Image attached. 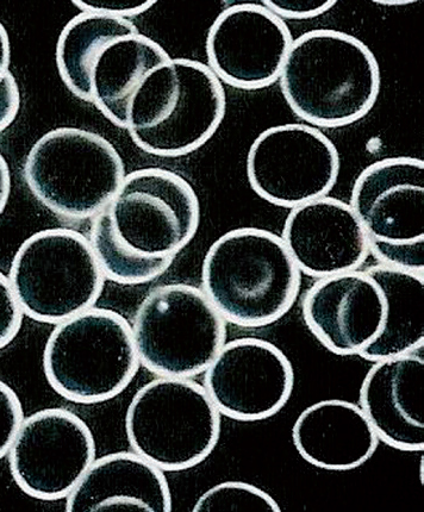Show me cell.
<instances>
[{
	"mask_svg": "<svg viewBox=\"0 0 424 512\" xmlns=\"http://www.w3.org/2000/svg\"><path fill=\"white\" fill-rule=\"evenodd\" d=\"M199 222L201 205L189 181L165 168H142L92 218L90 243L106 279L141 285L172 266Z\"/></svg>",
	"mask_w": 424,
	"mask_h": 512,
	"instance_id": "obj_1",
	"label": "cell"
},
{
	"mask_svg": "<svg viewBox=\"0 0 424 512\" xmlns=\"http://www.w3.org/2000/svg\"><path fill=\"white\" fill-rule=\"evenodd\" d=\"M279 83L293 114L311 127L333 129L370 114L382 76L363 41L344 31L317 29L293 40Z\"/></svg>",
	"mask_w": 424,
	"mask_h": 512,
	"instance_id": "obj_2",
	"label": "cell"
},
{
	"mask_svg": "<svg viewBox=\"0 0 424 512\" xmlns=\"http://www.w3.org/2000/svg\"><path fill=\"white\" fill-rule=\"evenodd\" d=\"M301 282L282 237L270 230H230L212 243L203 261V292L236 327L279 321L296 303Z\"/></svg>",
	"mask_w": 424,
	"mask_h": 512,
	"instance_id": "obj_3",
	"label": "cell"
},
{
	"mask_svg": "<svg viewBox=\"0 0 424 512\" xmlns=\"http://www.w3.org/2000/svg\"><path fill=\"white\" fill-rule=\"evenodd\" d=\"M226 111V91L207 65L172 58L142 81L130 102L126 129L143 152L178 158L203 147Z\"/></svg>",
	"mask_w": 424,
	"mask_h": 512,
	"instance_id": "obj_4",
	"label": "cell"
},
{
	"mask_svg": "<svg viewBox=\"0 0 424 512\" xmlns=\"http://www.w3.org/2000/svg\"><path fill=\"white\" fill-rule=\"evenodd\" d=\"M133 330L118 312L90 308L56 324L43 371L56 393L74 403L110 401L139 371Z\"/></svg>",
	"mask_w": 424,
	"mask_h": 512,
	"instance_id": "obj_5",
	"label": "cell"
},
{
	"mask_svg": "<svg viewBox=\"0 0 424 512\" xmlns=\"http://www.w3.org/2000/svg\"><path fill=\"white\" fill-rule=\"evenodd\" d=\"M126 178L117 149L93 131L62 127L31 147L24 180L33 196L55 216L85 221L101 212Z\"/></svg>",
	"mask_w": 424,
	"mask_h": 512,
	"instance_id": "obj_6",
	"label": "cell"
},
{
	"mask_svg": "<svg viewBox=\"0 0 424 512\" xmlns=\"http://www.w3.org/2000/svg\"><path fill=\"white\" fill-rule=\"evenodd\" d=\"M126 432L140 457L164 472L185 471L214 452L221 414L201 384L161 377L136 392L127 410Z\"/></svg>",
	"mask_w": 424,
	"mask_h": 512,
	"instance_id": "obj_7",
	"label": "cell"
},
{
	"mask_svg": "<svg viewBox=\"0 0 424 512\" xmlns=\"http://www.w3.org/2000/svg\"><path fill=\"white\" fill-rule=\"evenodd\" d=\"M133 336L140 364L165 378L207 371L227 340V322L198 287H155L137 309Z\"/></svg>",
	"mask_w": 424,
	"mask_h": 512,
	"instance_id": "obj_8",
	"label": "cell"
},
{
	"mask_svg": "<svg viewBox=\"0 0 424 512\" xmlns=\"http://www.w3.org/2000/svg\"><path fill=\"white\" fill-rule=\"evenodd\" d=\"M105 279L90 241L67 228L41 230L28 237L9 273L23 314L52 324L92 308Z\"/></svg>",
	"mask_w": 424,
	"mask_h": 512,
	"instance_id": "obj_9",
	"label": "cell"
},
{
	"mask_svg": "<svg viewBox=\"0 0 424 512\" xmlns=\"http://www.w3.org/2000/svg\"><path fill=\"white\" fill-rule=\"evenodd\" d=\"M351 208L380 264L424 273V162H373L353 185Z\"/></svg>",
	"mask_w": 424,
	"mask_h": 512,
	"instance_id": "obj_10",
	"label": "cell"
},
{
	"mask_svg": "<svg viewBox=\"0 0 424 512\" xmlns=\"http://www.w3.org/2000/svg\"><path fill=\"white\" fill-rule=\"evenodd\" d=\"M340 155L332 140L309 124L268 128L247 155L248 183L264 201L280 208L326 197L338 181Z\"/></svg>",
	"mask_w": 424,
	"mask_h": 512,
	"instance_id": "obj_11",
	"label": "cell"
},
{
	"mask_svg": "<svg viewBox=\"0 0 424 512\" xmlns=\"http://www.w3.org/2000/svg\"><path fill=\"white\" fill-rule=\"evenodd\" d=\"M96 460V441L74 412L43 409L24 418L9 452L12 477L28 496L66 498Z\"/></svg>",
	"mask_w": 424,
	"mask_h": 512,
	"instance_id": "obj_12",
	"label": "cell"
},
{
	"mask_svg": "<svg viewBox=\"0 0 424 512\" xmlns=\"http://www.w3.org/2000/svg\"><path fill=\"white\" fill-rule=\"evenodd\" d=\"M204 373V389L218 412L241 422L277 415L295 386L289 358L273 343L257 337L224 343Z\"/></svg>",
	"mask_w": 424,
	"mask_h": 512,
	"instance_id": "obj_13",
	"label": "cell"
},
{
	"mask_svg": "<svg viewBox=\"0 0 424 512\" xmlns=\"http://www.w3.org/2000/svg\"><path fill=\"white\" fill-rule=\"evenodd\" d=\"M293 39L288 24L261 3L229 6L211 24L208 67L235 89H266L279 80Z\"/></svg>",
	"mask_w": 424,
	"mask_h": 512,
	"instance_id": "obj_14",
	"label": "cell"
},
{
	"mask_svg": "<svg viewBox=\"0 0 424 512\" xmlns=\"http://www.w3.org/2000/svg\"><path fill=\"white\" fill-rule=\"evenodd\" d=\"M303 318L310 332L336 355H360L383 332L386 301L365 271L318 280L305 293Z\"/></svg>",
	"mask_w": 424,
	"mask_h": 512,
	"instance_id": "obj_15",
	"label": "cell"
},
{
	"mask_svg": "<svg viewBox=\"0 0 424 512\" xmlns=\"http://www.w3.org/2000/svg\"><path fill=\"white\" fill-rule=\"evenodd\" d=\"M280 237L298 270L317 279L358 271L370 255L351 205L328 196L291 209Z\"/></svg>",
	"mask_w": 424,
	"mask_h": 512,
	"instance_id": "obj_16",
	"label": "cell"
},
{
	"mask_svg": "<svg viewBox=\"0 0 424 512\" xmlns=\"http://www.w3.org/2000/svg\"><path fill=\"white\" fill-rule=\"evenodd\" d=\"M359 407L386 445L424 448V347L374 361L360 387Z\"/></svg>",
	"mask_w": 424,
	"mask_h": 512,
	"instance_id": "obj_17",
	"label": "cell"
},
{
	"mask_svg": "<svg viewBox=\"0 0 424 512\" xmlns=\"http://www.w3.org/2000/svg\"><path fill=\"white\" fill-rule=\"evenodd\" d=\"M66 511H172L164 471L139 454L117 452L96 459L68 495Z\"/></svg>",
	"mask_w": 424,
	"mask_h": 512,
	"instance_id": "obj_18",
	"label": "cell"
},
{
	"mask_svg": "<svg viewBox=\"0 0 424 512\" xmlns=\"http://www.w3.org/2000/svg\"><path fill=\"white\" fill-rule=\"evenodd\" d=\"M292 441L301 457L327 471H351L376 453L379 437L359 405L326 399L297 417Z\"/></svg>",
	"mask_w": 424,
	"mask_h": 512,
	"instance_id": "obj_19",
	"label": "cell"
},
{
	"mask_svg": "<svg viewBox=\"0 0 424 512\" xmlns=\"http://www.w3.org/2000/svg\"><path fill=\"white\" fill-rule=\"evenodd\" d=\"M171 59L164 47L140 33L110 42L92 68V104L112 124L126 129L129 105L142 81Z\"/></svg>",
	"mask_w": 424,
	"mask_h": 512,
	"instance_id": "obj_20",
	"label": "cell"
},
{
	"mask_svg": "<svg viewBox=\"0 0 424 512\" xmlns=\"http://www.w3.org/2000/svg\"><path fill=\"white\" fill-rule=\"evenodd\" d=\"M365 272L382 289L386 320L382 334L359 357L378 361L424 347V273L379 264Z\"/></svg>",
	"mask_w": 424,
	"mask_h": 512,
	"instance_id": "obj_21",
	"label": "cell"
},
{
	"mask_svg": "<svg viewBox=\"0 0 424 512\" xmlns=\"http://www.w3.org/2000/svg\"><path fill=\"white\" fill-rule=\"evenodd\" d=\"M139 34L132 21L81 14L62 29L55 59L60 78L73 96L92 104L91 72L98 56L110 42Z\"/></svg>",
	"mask_w": 424,
	"mask_h": 512,
	"instance_id": "obj_22",
	"label": "cell"
},
{
	"mask_svg": "<svg viewBox=\"0 0 424 512\" xmlns=\"http://www.w3.org/2000/svg\"><path fill=\"white\" fill-rule=\"evenodd\" d=\"M195 512H280L278 502L260 487L243 482H224L199 497Z\"/></svg>",
	"mask_w": 424,
	"mask_h": 512,
	"instance_id": "obj_23",
	"label": "cell"
},
{
	"mask_svg": "<svg viewBox=\"0 0 424 512\" xmlns=\"http://www.w3.org/2000/svg\"><path fill=\"white\" fill-rule=\"evenodd\" d=\"M23 420L20 398L8 384L0 380V459L9 454Z\"/></svg>",
	"mask_w": 424,
	"mask_h": 512,
	"instance_id": "obj_24",
	"label": "cell"
},
{
	"mask_svg": "<svg viewBox=\"0 0 424 512\" xmlns=\"http://www.w3.org/2000/svg\"><path fill=\"white\" fill-rule=\"evenodd\" d=\"M23 316L9 278L0 272V349L10 345L20 333Z\"/></svg>",
	"mask_w": 424,
	"mask_h": 512,
	"instance_id": "obj_25",
	"label": "cell"
},
{
	"mask_svg": "<svg viewBox=\"0 0 424 512\" xmlns=\"http://www.w3.org/2000/svg\"><path fill=\"white\" fill-rule=\"evenodd\" d=\"M266 9L280 20L308 21L327 14L336 5L335 0H264Z\"/></svg>",
	"mask_w": 424,
	"mask_h": 512,
	"instance_id": "obj_26",
	"label": "cell"
},
{
	"mask_svg": "<svg viewBox=\"0 0 424 512\" xmlns=\"http://www.w3.org/2000/svg\"><path fill=\"white\" fill-rule=\"evenodd\" d=\"M72 4L77 6L81 12H87V14L129 21V18L145 14L157 2H148V0H143V2H134V0H74Z\"/></svg>",
	"mask_w": 424,
	"mask_h": 512,
	"instance_id": "obj_27",
	"label": "cell"
},
{
	"mask_svg": "<svg viewBox=\"0 0 424 512\" xmlns=\"http://www.w3.org/2000/svg\"><path fill=\"white\" fill-rule=\"evenodd\" d=\"M21 108V92L14 74L9 72L0 80V133L16 120Z\"/></svg>",
	"mask_w": 424,
	"mask_h": 512,
	"instance_id": "obj_28",
	"label": "cell"
},
{
	"mask_svg": "<svg viewBox=\"0 0 424 512\" xmlns=\"http://www.w3.org/2000/svg\"><path fill=\"white\" fill-rule=\"evenodd\" d=\"M11 192V176L8 162L0 153V215L3 214L8 205Z\"/></svg>",
	"mask_w": 424,
	"mask_h": 512,
	"instance_id": "obj_29",
	"label": "cell"
},
{
	"mask_svg": "<svg viewBox=\"0 0 424 512\" xmlns=\"http://www.w3.org/2000/svg\"><path fill=\"white\" fill-rule=\"evenodd\" d=\"M11 47L8 31L0 23V80L10 72Z\"/></svg>",
	"mask_w": 424,
	"mask_h": 512,
	"instance_id": "obj_30",
	"label": "cell"
},
{
	"mask_svg": "<svg viewBox=\"0 0 424 512\" xmlns=\"http://www.w3.org/2000/svg\"><path fill=\"white\" fill-rule=\"evenodd\" d=\"M379 4H382V5H403V4H409L410 2H378Z\"/></svg>",
	"mask_w": 424,
	"mask_h": 512,
	"instance_id": "obj_31",
	"label": "cell"
}]
</instances>
